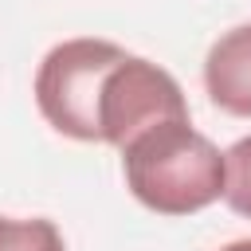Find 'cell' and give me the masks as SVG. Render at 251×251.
Segmentation results:
<instances>
[{"label":"cell","mask_w":251,"mask_h":251,"mask_svg":"<svg viewBox=\"0 0 251 251\" xmlns=\"http://www.w3.org/2000/svg\"><path fill=\"white\" fill-rule=\"evenodd\" d=\"M126 188L157 216H192L224 196V153L192 129L188 118H169L122 145Z\"/></svg>","instance_id":"6da1fadb"},{"label":"cell","mask_w":251,"mask_h":251,"mask_svg":"<svg viewBox=\"0 0 251 251\" xmlns=\"http://www.w3.org/2000/svg\"><path fill=\"white\" fill-rule=\"evenodd\" d=\"M169 118H188V102L180 82L141 59V55H122L102 82V98H98V145H126L133 141L141 129L169 122Z\"/></svg>","instance_id":"3957f363"},{"label":"cell","mask_w":251,"mask_h":251,"mask_svg":"<svg viewBox=\"0 0 251 251\" xmlns=\"http://www.w3.org/2000/svg\"><path fill=\"white\" fill-rule=\"evenodd\" d=\"M204 90L216 110L251 118V24L224 31L204 59Z\"/></svg>","instance_id":"277c9868"},{"label":"cell","mask_w":251,"mask_h":251,"mask_svg":"<svg viewBox=\"0 0 251 251\" xmlns=\"http://www.w3.org/2000/svg\"><path fill=\"white\" fill-rule=\"evenodd\" d=\"M224 165H227L224 200H227V208L235 216H247L251 220V137H239L224 153Z\"/></svg>","instance_id":"8992f818"},{"label":"cell","mask_w":251,"mask_h":251,"mask_svg":"<svg viewBox=\"0 0 251 251\" xmlns=\"http://www.w3.org/2000/svg\"><path fill=\"white\" fill-rule=\"evenodd\" d=\"M220 251H251V239H235V243H227V247H220Z\"/></svg>","instance_id":"52a82bcc"},{"label":"cell","mask_w":251,"mask_h":251,"mask_svg":"<svg viewBox=\"0 0 251 251\" xmlns=\"http://www.w3.org/2000/svg\"><path fill=\"white\" fill-rule=\"evenodd\" d=\"M126 55L110 39H63L35 71V106L47 126L75 141H98V98L106 71Z\"/></svg>","instance_id":"7a4b0ae2"},{"label":"cell","mask_w":251,"mask_h":251,"mask_svg":"<svg viewBox=\"0 0 251 251\" xmlns=\"http://www.w3.org/2000/svg\"><path fill=\"white\" fill-rule=\"evenodd\" d=\"M0 251H67V247L59 227L43 216H31V220L0 216Z\"/></svg>","instance_id":"5b68a950"}]
</instances>
